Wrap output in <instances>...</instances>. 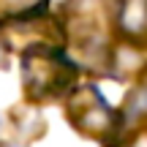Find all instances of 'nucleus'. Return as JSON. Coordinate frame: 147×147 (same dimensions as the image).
Masks as SVG:
<instances>
[{
	"label": "nucleus",
	"mask_w": 147,
	"mask_h": 147,
	"mask_svg": "<svg viewBox=\"0 0 147 147\" xmlns=\"http://www.w3.org/2000/svg\"><path fill=\"white\" fill-rule=\"evenodd\" d=\"M79 68L63 49H30L22 52V84L30 101H55L68 95L76 84Z\"/></svg>",
	"instance_id": "1"
},
{
	"label": "nucleus",
	"mask_w": 147,
	"mask_h": 147,
	"mask_svg": "<svg viewBox=\"0 0 147 147\" xmlns=\"http://www.w3.org/2000/svg\"><path fill=\"white\" fill-rule=\"evenodd\" d=\"M65 117L82 136L109 142L120 134V112L112 109L98 87H76L68 93Z\"/></svg>",
	"instance_id": "2"
},
{
	"label": "nucleus",
	"mask_w": 147,
	"mask_h": 147,
	"mask_svg": "<svg viewBox=\"0 0 147 147\" xmlns=\"http://www.w3.org/2000/svg\"><path fill=\"white\" fill-rule=\"evenodd\" d=\"M0 44L8 49H65V33L55 19L41 14L8 16L0 27Z\"/></svg>",
	"instance_id": "3"
},
{
	"label": "nucleus",
	"mask_w": 147,
	"mask_h": 147,
	"mask_svg": "<svg viewBox=\"0 0 147 147\" xmlns=\"http://www.w3.org/2000/svg\"><path fill=\"white\" fill-rule=\"evenodd\" d=\"M112 22L131 44H147V0H115Z\"/></svg>",
	"instance_id": "4"
},
{
	"label": "nucleus",
	"mask_w": 147,
	"mask_h": 147,
	"mask_svg": "<svg viewBox=\"0 0 147 147\" xmlns=\"http://www.w3.org/2000/svg\"><path fill=\"white\" fill-rule=\"evenodd\" d=\"M144 117H147V82L136 84L131 90V95L125 98V106L120 112V125H125L131 120H144Z\"/></svg>",
	"instance_id": "5"
},
{
	"label": "nucleus",
	"mask_w": 147,
	"mask_h": 147,
	"mask_svg": "<svg viewBox=\"0 0 147 147\" xmlns=\"http://www.w3.org/2000/svg\"><path fill=\"white\" fill-rule=\"evenodd\" d=\"M47 0H0V11H5V16H30L41 14Z\"/></svg>",
	"instance_id": "6"
},
{
	"label": "nucleus",
	"mask_w": 147,
	"mask_h": 147,
	"mask_svg": "<svg viewBox=\"0 0 147 147\" xmlns=\"http://www.w3.org/2000/svg\"><path fill=\"white\" fill-rule=\"evenodd\" d=\"M8 147H19V144H8Z\"/></svg>",
	"instance_id": "7"
},
{
	"label": "nucleus",
	"mask_w": 147,
	"mask_h": 147,
	"mask_svg": "<svg viewBox=\"0 0 147 147\" xmlns=\"http://www.w3.org/2000/svg\"><path fill=\"white\" fill-rule=\"evenodd\" d=\"M0 128H3V120H0Z\"/></svg>",
	"instance_id": "8"
}]
</instances>
